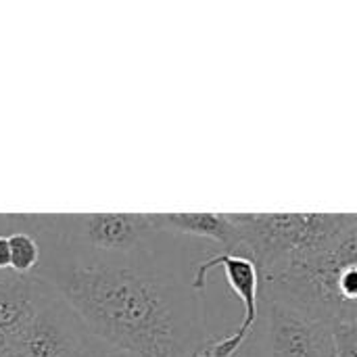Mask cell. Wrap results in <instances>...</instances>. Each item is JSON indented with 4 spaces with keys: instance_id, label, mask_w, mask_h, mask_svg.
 <instances>
[{
    "instance_id": "cell-7",
    "label": "cell",
    "mask_w": 357,
    "mask_h": 357,
    "mask_svg": "<svg viewBox=\"0 0 357 357\" xmlns=\"http://www.w3.org/2000/svg\"><path fill=\"white\" fill-rule=\"evenodd\" d=\"M82 238L96 251L130 255L140 251L157 234V213H92L82 215Z\"/></svg>"
},
{
    "instance_id": "cell-6",
    "label": "cell",
    "mask_w": 357,
    "mask_h": 357,
    "mask_svg": "<svg viewBox=\"0 0 357 357\" xmlns=\"http://www.w3.org/2000/svg\"><path fill=\"white\" fill-rule=\"evenodd\" d=\"M86 333L65 299L48 289L27 322L8 337V347L19 357H63L84 345Z\"/></svg>"
},
{
    "instance_id": "cell-10",
    "label": "cell",
    "mask_w": 357,
    "mask_h": 357,
    "mask_svg": "<svg viewBox=\"0 0 357 357\" xmlns=\"http://www.w3.org/2000/svg\"><path fill=\"white\" fill-rule=\"evenodd\" d=\"M10 245V270L21 276H29V272L40 261V245L27 232H15L8 236Z\"/></svg>"
},
{
    "instance_id": "cell-17",
    "label": "cell",
    "mask_w": 357,
    "mask_h": 357,
    "mask_svg": "<svg viewBox=\"0 0 357 357\" xmlns=\"http://www.w3.org/2000/svg\"><path fill=\"white\" fill-rule=\"evenodd\" d=\"M192 357H205V356H203V351L199 349V351H197V354H195V356H192Z\"/></svg>"
},
{
    "instance_id": "cell-11",
    "label": "cell",
    "mask_w": 357,
    "mask_h": 357,
    "mask_svg": "<svg viewBox=\"0 0 357 357\" xmlns=\"http://www.w3.org/2000/svg\"><path fill=\"white\" fill-rule=\"evenodd\" d=\"M335 357H357V318L333 324Z\"/></svg>"
},
{
    "instance_id": "cell-8",
    "label": "cell",
    "mask_w": 357,
    "mask_h": 357,
    "mask_svg": "<svg viewBox=\"0 0 357 357\" xmlns=\"http://www.w3.org/2000/svg\"><path fill=\"white\" fill-rule=\"evenodd\" d=\"M46 291L48 287L33 276H21L13 270L0 272V333L10 337L21 328Z\"/></svg>"
},
{
    "instance_id": "cell-9",
    "label": "cell",
    "mask_w": 357,
    "mask_h": 357,
    "mask_svg": "<svg viewBox=\"0 0 357 357\" xmlns=\"http://www.w3.org/2000/svg\"><path fill=\"white\" fill-rule=\"evenodd\" d=\"M161 232L184 234L215 243L222 251H234L236 232L228 213H157Z\"/></svg>"
},
{
    "instance_id": "cell-2",
    "label": "cell",
    "mask_w": 357,
    "mask_h": 357,
    "mask_svg": "<svg viewBox=\"0 0 357 357\" xmlns=\"http://www.w3.org/2000/svg\"><path fill=\"white\" fill-rule=\"evenodd\" d=\"M234 251L255 261L261 280L303 261L356 226L357 213H228Z\"/></svg>"
},
{
    "instance_id": "cell-16",
    "label": "cell",
    "mask_w": 357,
    "mask_h": 357,
    "mask_svg": "<svg viewBox=\"0 0 357 357\" xmlns=\"http://www.w3.org/2000/svg\"><path fill=\"white\" fill-rule=\"evenodd\" d=\"M86 339V337H84ZM63 357H82V347L79 349H73V351H69V354H65Z\"/></svg>"
},
{
    "instance_id": "cell-15",
    "label": "cell",
    "mask_w": 357,
    "mask_h": 357,
    "mask_svg": "<svg viewBox=\"0 0 357 357\" xmlns=\"http://www.w3.org/2000/svg\"><path fill=\"white\" fill-rule=\"evenodd\" d=\"M0 357H19V356H17V354H15V351H13L10 347H6V349H4V351L0 354Z\"/></svg>"
},
{
    "instance_id": "cell-1",
    "label": "cell",
    "mask_w": 357,
    "mask_h": 357,
    "mask_svg": "<svg viewBox=\"0 0 357 357\" xmlns=\"http://www.w3.org/2000/svg\"><path fill=\"white\" fill-rule=\"evenodd\" d=\"M52 287L92 337L140 357H192L211 339L192 280L184 282L149 257L69 264Z\"/></svg>"
},
{
    "instance_id": "cell-4",
    "label": "cell",
    "mask_w": 357,
    "mask_h": 357,
    "mask_svg": "<svg viewBox=\"0 0 357 357\" xmlns=\"http://www.w3.org/2000/svg\"><path fill=\"white\" fill-rule=\"evenodd\" d=\"M236 357H335L333 324L261 289L257 324Z\"/></svg>"
},
{
    "instance_id": "cell-5",
    "label": "cell",
    "mask_w": 357,
    "mask_h": 357,
    "mask_svg": "<svg viewBox=\"0 0 357 357\" xmlns=\"http://www.w3.org/2000/svg\"><path fill=\"white\" fill-rule=\"evenodd\" d=\"M211 270H222L226 276L228 287L236 293V297L241 299L243 307H245V316L243 322L238 324V328L230 335L224 337H211L203 347V356L205 357H236L238 351L245 347V343L249 341L257 318H259V303H261V272L255 266V261L251 257H247L245 253L238 251H213L209 257H205L203 261H199L192 268V287L195 291H203L207 284V276Z\"/></svg>"
},
{
    "instance_id": "cell-12",
    "label": "cell",
    "mask_w": 357,
    "mask_h": 357,
    "mask_svg": "<svg viewBox=\"0 0 357 357\" xmlns=\"http://www.w3.org/2000/svg\"><path fill=\"white\" fill-rule=\"evenodd\" d=\"M82 357H140L132 351H126V349H119V347H113L96 337H92L90 333H86V339H84V345H82Z\"/></svg>"
},
{
    "instance_id": "cell-14",
    "label": "cell",
    "mask_w": 357,
    "mask_h": 357,
    "mask_svg": "<svg viewBox=\"0 0 357 357\" xmlns=\"http://www.w3.org/2000/svg\"><path fill=\"white\" fill-rule=\"evenodd\" d=\"M8 347V337L4 333H0V354Z\"/></svg>"
},
{
    "instance_id": "cell-3",
    "label": "cell",
    "mask_w": 357,
    "mask_h": 357,
    "mask_svg": "<svg viewBox=\"0 0 357 357\" xmlns=\"http://www.w3.org/2000/svg\"><path fill=\"white\" fill-rule=\"evenodd\" d=\"M261 289L331 324L357 318V222L320 253L266 278Z\"/></svg>"
},
{
    "instance_id": "cell-13",
    "label": "cell",
    "mask_w": 357,
    "mask_h": 357,
    "mask_svg": "<svg viewBox=\"0 0 357 357\" xmlns=\"http://www.w3.org/2000/svg\"><path fill=\"white\" fill-rule=\"evenodd\" d=\"M10 270V245L8 236H0V272Z\"/></svg>"
}]
</instances>
